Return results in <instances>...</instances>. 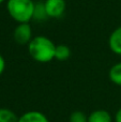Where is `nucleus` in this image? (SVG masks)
Listing matches in <instances>:
<instances>
[{"mask_svg":"<svg viewBox=\"0 0 121 122\" xmlns=\"http://www.w3.org/2000/svg\"><path fill=\"white\" fill-rule=\"evenodd\" d=\"M27 47L30 57L39 63H48L55 59L56 44L45 36H33Z\"/></svg>","mask_w":121,"mask_h":122,"instance_id":"nucleus-1","label":"nucleus"},{"mask_svg":"<svg viewBox=\"0 0 121 122\" xmlns=\"http://www.w3.org/2000/svg\"><path fill=\"white\" fill-rule=\"evenodd\" d=\"M34 8L33 0H6V11L17 24L30 23L33 19Z\"/></svg>","mask_w":121,"mask_h":122,"instance_id":"nucleus-2","label":"nucleus"},{"mask_svg":"<svg viewBox=\"0 0 121 122\" xmlns=\"http://www.w3.org/2000/svg\"><path fill=\"white\" fill-rule=\"evenodd\" d=\"M13 39L19 45H28L33 39L32 28L29 23H21L15 27L13 31Z\"/></svg>","mask_w":121,"mask_h":122,"instance_id":"nucleus-3","label":"nucleus"},{"mask_svg":"<svg viewBox=\"0 0 121 122\" xmlns=\"http://www.w3.org/2000/svg\"><path fill=\"white\" fill-rule=\"evenodd\" d=\"M45 10L48 18H60L66 9V0H45Z\"/></svg>","mask_w":121,"mask_h":122,"instance_id":"nucleus-4","label":"nucleus"},{"mask_svg":"<svg viewBox=\"0 0 121 122\" xmlns=\"http://www.w3.org/2000/svg\"><path fill=\"white\" fill-rule=\"evenodd\" d=\"M108 47L115 55L121 56V26L111 33L108 38Z\"/></svg>","mask_w":121,"mask_h":122,"instance_id":"nucleus-5","label":"nucleus"},{"mask_svg":"<svg viewBox=\"0 0 121 122\" xmlns=\"http://www.w3.org/2000/svg\"><path fill=\"white\" fill-rule=\"evenodd\" d=\"M18 122H49L48 118L39 110H29L19 116Z\"/></svg>","mask_w":121,"mask_h":122,"instance_id":"nucleus-6","label":"nucleus"},{"mask_svg":"<svg viewBox=\"0 0 121 122\" xmlns=\"http://www.w3.org/2000/svg\"><path fill=\"white\" fill-rule=\"evenodd\" d=\"M88 122H113V117L105 109H96L89 114Z\"/></svg>","mask_w":121,"mask_h":122,"instance_id":"nucleus-7","label":"nucleus"},{"mask_svg":"<svg viewBox=\"0 0 121 122\" xmlns=\"http://www.w3.org/2000/svg\"><path fill=\"white\" fill-rule=\"evenodd\" d=\"M108 78L114 85L121 87V62L115 63L109 69Z\"/></svg>","mask_w":121,"mask_h":122,"instance_id":"nucleus-8","label":"nucleus"},{"mask_svg":"<svg viewBox=\"0 0 121 122\" xmlns=\"http://www.w3.org/2000/svg\"><path fill=\"white\" fill-rule=\"evenodd\" d=\"M71 56V49L69 46L64 44L56 45L55 51V59L58 61H66L70 58Z\"/></svg>","mask_w":121,"mask_h":122,"instance_id":"nucleus-9","label":"nucleus"},{"mask_svg":"<svg viewBox=\"0 0 121 122\" xmlns=\"http://www.w3.org/2000/svg\"><path fill=\"white\" fill-rule=\"evenodd\" d=\"M48 18L47 16L46 10H45V5L43 1H38L35 2V8H34V14H33V19L38 21H42Z\"/></svg>","mask_w":121,"mask_h":122,"instance_id":"nucleus-10","label":"nucleus"},{"mask_svg":"<svg viewBox=\"0 0 121 122\" xmlns=\"http://www.w3.org/2000/svg\"><path fill=\"white\" fill-rule=\"evenodd\" d=\"M19 117L9 108H0V122H18Z\"/></svg>","mask_w":121,"mask_h":122,"instance_id":"nucleus-11","label":"nucleus"},{"mask_svg":"<svg viewBox=\"0 0 121 122\" xmlns=\"http://www.w3.org/2000/svg\"><path fill=\"white\" fill-rule=\"evenodd\" d=\"M69 122H88V116L81 110H75L69 117Z\"/></svg>","mask_w":121,"mask_h":122,"instance_id":"nucleus-12","label":"nucleus"},{"mask_svg":"<svg viewBox=\"0 0 121 122\" xmlns=\"http://www.w3.org/2000/svg\"><path fill=\"white\" fill-rule=\"evenodd\" d=\"M4 70H5V60H4L3 56L0 54V75L4 72Z\"/></svg>","mask_w":121,"mask_h":122,"instance_id":"nucleus-13","label":"nucleus"},{"mask_svg":"<svg viewBox=\"0 0 121 122\" xmlns=\"http://www.w3.org/2000/svg\"><path fill=\"white\" fill-rule=\"evenodd\" d=\"M114 120H115V122H121V107L116 112Z\"/></svg>","mask_w":121,"mask_h":122,"instance_id":"nucleus-14","label":"nucleus"},{"mask_svg":"<svg viewBox=\"0 0 121 122\" xmlns=\"http://www.w3.org/2000/svg\"><path fill=\"white\" fill-rule=\"evenodd\" d=\"M4 1H6V0H0V4H2Z\"/></svg>","mask_w":121,"mask_h":122,"instance_id":"nucleus-15","label":"nucleus"}]
</instances>
